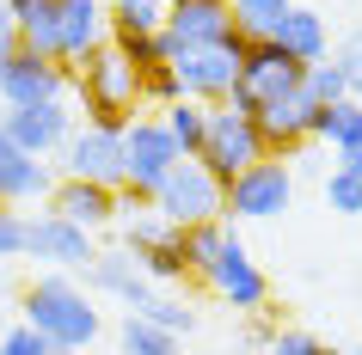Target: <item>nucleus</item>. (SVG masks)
Segmentation results:
<instances>
[{
  "label": "nucleus",
  "instance_id": "nucleus-1",
  "mask_svg": "<svg viewBox=\"0 0 362 355\" xmlns=\"http://www.w3.org/2000/svg\"><path fill=\"white\" fill-rule=\"evenodd\" d=\"M68 74H74L68 98H74L80 123H98V129H129L135 116H141V68H135V61L123 56L111 37L98 43V49H86Z\"/></svg>",
  "mask_w": 362,
  "mask_h": 355
},
{
  "label": "nucleus",
  "instance_id": "nucleus-2",
  "mask_svg": "<svg viewBox=\"0 0 362 355\" xmlns=\"http://www.w3.org/2000/svg\"><path fill=\"white\" fill-rule=\"evenodd\" d=\"M25 325L37 337H49L56 349H93V337H98V306L93 294L80 288L74 276H37L31 288H25Z\"/></svg>",
  "mask_w": 362,
  "mask_h": 355
},
{
  "label": "nucleus",
  "instance_id": "nucleus-3",
  "mask_svg": "<svg viewBox=\"0 0 362 355\" xmlns=\"http://www.w3.org/2000/svg\"><path fill=\"white\" fill-rule=\"evenodd\" d=\"M178 166V148H172V135L160 116H135L129 129H123V190H117V203L123 215L129 208H148V196L160 190V178ZM117 215V221H123Z\"/></svg>",
  "mask_w": 362,
  "mask_h": 355
},
{
  "label": "nucleus",
  "instance_id": "nucleus-4",
  "mask_svg": "<svg viewBox=\"0 0 362 355\" xmlns=\"http://www.w3.org/2000/svg\"><path fill=\"white\" fill-rule=\"evenodd\" d=\"M117 227H123V251L135 258V270H141L153 288H178V282L191 276V270H185V227L160 221L153 208H129Z\"/></svg>",
  "mask_w": 362,
  "mask_h": 355
},
{
  "label": "nucleus",
  "instance_id": "nucleus-5",
  "mask_svg": "<svg viewBox=\"0 0 362 355\" xmlns=\"http://www.w3.org/2000/svg\"><path fill=\"white\" fill-rule=\"evenodd\" d=\"M301 74H307V68L288 56L283 43H246V56H240V80H233L228 104H233L240 116H258L264 104L301 92Z\"/></svg>",
  "mask_w": 362,
  "mask_h": 355
},
{
  "label": "nucleus",
  "instance_id": "nucleus-6",
  "mask_svg": "<svg viewBox=\"0 0 362 355\" xmlns=\"http://www.w3.org/2000/svg\"><path fill=\"white\" fill-rule=\"evenodd\" d=\"M295 203V172L283 160H252L221 184V221H276Z\"/></svg>",
  "mask_w": 362,
  "mask_h": 355
},
{
  "label": "nucleus",
  "instance_id": "nucleus-7",
  "mask_svg": "<svg viewBox=\"0 0 362 355\" xmlns=\"http://www.w3.org/2000/svg\"><path fill=\"white\" fill-rule=\"evenodd\" d=\"M148 208L172 227H197L221 215V178H215L203 160H178V166L160 178V190L148 196Z\"/></svg>",
  "mask_w": 362,
  "mask_h": 355
},
{
  "label": "nucleus",
  "instance_id": "nucleus-8",
  "mask_svg": "<svg viewBox=\"0 0 362 355\" xmlns=\"http://www.w3.org/2000/svg\"><path fill=\"white\" fill-rule=\"evenodd\" d=\"M203 166L228 184L233 172H246L252 160H270L264 141H258V123L252 116H240L233 104H209V129H203V153H197Z\"/></svg>",
  "mask_w": 362,
  "mask_h": 355
},
{
  "label": "nucleus",
  "instance_id": "nucleus-9",
  "mask_svg": "<svg viewBox=\"0 0 362 355\" xmlns=\"http://www.w3.org/2000/svg\"><path fill=\"white\" fill-rule=\"evenodd\" d=\"M240 56H246V37H240V31H233L221 49H185V56H172L178 92L197 98V104H228L233 80H240Z\"/></svg>",
  "mask_w": 362,
  "mask_h": 355
},
{
  "label": "nucleus",
  "instance_id": "nucleus-10",
  "mask_svg": "<svg viewBox=\"0 0 362 355\" xmlns=\"http://www.w3.org/2000/svg\"><path fill=\"white\" fill-rule=\"evenodd\" d=\"M62 178H86V184L123 190V129H98V123H74V135L56 153Z\"/></svg>",
  "mask_w": 362,
  "mask_h": 355
},
{
  "label": "nucleus",
  "instance_id": "nucleus-11",
  "mask_svg": "<svg viewBox=\"0 0 362 355\" xmlns=\"http://www.w3.org/2000/svg\"><path fill=\"white\" fill-rule=\"evenodd\" d=\"M74 86L68 61H49L37 49H19V56L0 68V111H25V104H62Z\"/></svg>",
  "mask_w": 362,
  "mask_h": 355
},
{
  "label": "nucleus",
  "instance_id": "nucleus-12",
  "mask_svg": "<svg viewBox=\"0 0 362 355\" xmlns=\"http://www.w3.org/2000/svg\"><path fill=\"white\" fill-rule=\"evenodd\" d=\"M74 104L62 98V104H25V111H0V135L13 141L19 153H31V160H56L62 141L74 135Z\"/></svg>",
  "mask_w": 362,
  "mask_h": 355
},
{
  "label": "nucleus",
  "instance_id": "nucleus-13",
  "mask_svg": "<svg viewBox=\"0 0 362 355\" xmlns=\"http://www.w3.org/2000/svg\"><path fill=\"white\" fill-rule=\"evenodd\" d=\"M203 282H209L215 294L228 300L233 313H246V318L270 306V276L258 270V258L246 251V239H240V233H233V239H228V251H221V258L209 263V276H203Z\"/></svg>",
  "mask_w": 362,
  "mask_h": 355
},
{
  "label": "nucleus",
  "instance_id": "nucleus-14",
  "mask_svg": "<svg viewBox=\"0 0 362 355\" xmlns=\"http://www.w3.org/2000/svg\"><path fill=\"white\" fill-rule=\"evenodd\" d=\"M25 258L49 263V270H86L98 258V245H93L86 227H74V221H62V215L43 208V215H25Z\"/></svg>",
  "mask_w": 362,
  "mask_h": 355
},
{
  "label": "nucleus",
  "instance_id": "nucleus-15",
  "mask_svg": "<svg viewBox=\"0 0 362 355\" xmlns=\"http://www.w3.org/2000/svg\"><path fill=\"white\" fill-rule=\"evenodd\" d=\"M166 6V31L172 49L185 56V49H221L233 37V6L228 0H160Z\"/></svg>",
  "mask_w": 362,
  "mask_h": 355
},
{
  "label": "nucleus",
  "instance_id": "nucleus-16",
  "mask_svg": "<svg viewBox=\"0 0 362 355\" xmlns=\"http://www.w3.org/2000/svg\"><path fill=\"white\" fill-rule=\"evenodd\" d=\"M49 215H62V221L86 227V233H105V227H117L123 203H117V190H111V184H86V178H56V190H49Z\"/></svg>",
  "mask_w": 362,
  "mask_h": 355
},
{
  "label": "nucleus",
  "instance_id": "nucleus-17",
  "mask_svg": "<svg viewBox=\"0 0 362 355\" xmlns=\"http://www.w3.org/2000/svg\"><path fill=\"white\" fill-rule=\"evenodd\" d=\"M252 123H258V141H264L270 160H295V153L313 141V135H307V123H313L307 92H288V98H276V104H264Z\"/></svg>",
  "mask_w": 362,
  "mask_h": 355
},
{
  "label": "nucleus",
  "instance_id": "nucleus-18",
  "mask_svg": "<svg viewBox=\"0 0 362 355\" xmlns=\"http://www.w3.org/2000/svg\"><path fill=\"white\" fill-rule=\"evenodd\" d=\"M49 190H56V172H49V160H31V153H19L6 135H0V208L49 203Z\"/></svg>",
  "mask_w": 362,
  "mask_h": 355
},
{
  "label": "nucleus",
  "instance_id": "nucleus-19",
  "mask_svg": "<svg viewBox=\"0 0 362 355\" xmlns=\"http://www.w3.org/2000/svg\"><path fill=\"white\" fill-rule=\"evenodd\" d=\"M86 294H111V300H123V306L135 313V306L153 294V282L135 270L129 251H98V258L86 263Z\"/></svg>",
  "mask_w": 362,
  "mask_h": 355
},
{
  "label": "nucleus",
  "instance_id": "nucleus-20",
  "mask_svg": "<svg viewBox=\"0 0 362 355\" xmlns=\"http://www.w3.org/2000/svg\"><path fill=\"white\" fill-rule=\"evenodd\" d=\"M111 37V6L105 0H62V49L56 56L74 68L86 49H98V43Z\"/></svg>",
  "mask_w": 362,
  "mask_h": 355
},
{
  "label": "nucleus",
  "instance_id": "nucleus-21",
  "mask_svg": "<svg viewBox=\"0 0 362 355\" xmlns=\"http://www.w3.org/2000/svg\"><path fill=\"white\" fill-rule=\"evenodd\" d=\"M6 13L19 25V43L25 49H37V56L62 61V0H6Z\"/></svg>",
  "mask_w": 362,
  "mask_h": 355
},
{
  "label": "nucleus",
  "instance_id": "nucleus-22",
  "mask_svg": "<svg viewBox=\"0 0 362 355\" xmlns=\"http://www.w3.org/2000/svg\"><path fill=\"white\" fill-rule=\"evenodd\" d=\"M270 43H283V49L301 61V68H307V61H325V56H332V31H325V13H313V6H288Z\"/></svg>",
  "mask_w": 362,
  "mask_h": 355
},
{
  "label": "nucleus",
  "instance_id": "nucleus-23",
  "mask_svg": "<svg viewBox=\"0 0 362 355\" xmlns=\"http://www.w3.org/2000/svg\"><path fill=\"white\" fill-rule=\"evenodd\" d=\"M307 135H313V141H325L332 153L356 148V141H362V104H356V98H344V104H313Z\"/></svg>",
  "mask_w": 362,
  "mask_h": 355
},
{
  "label": "nucleus",
  "instance_id": "nucleus-24",
  "mask_svg": "<svg viewBox=\"0 0 362 355\" xmlns=\"http://www.w3.org/2000/svg\"><path fill=\"white\" fill-rule=\"evenodd\" d=\"M160 123H166V135H172V148H178V160H197V153H203V129H209V104L178 98V104H166V111H160Z\"/></svg>",
  "mask_w": 362,
  "mask_h": 355
},
{
  "label": "nucleus",
  "instance_id": "nucleus-25",
  "mask_svg": "<svg viewBox=\"0 0 362 355\" xmlns=\"http://www.w3.org/2000/svg\"><path fill=\"white\" fill-rule=\"evenodd\" d=\"M228 239H233V221H197V227H185V270H191L197 282L209 276V263L228 251Z\"/></svg>",
  "mask_w": 362,
  "mask_h": 355
},
{
  "label": "nucleus",
  "instance_id": "nucleus-26",
  "mask_svg": "<svg viewBox=\"0 0 362 355\" xmlns=\"http://www.w3.org/2000/svg\"><path fill=\"white\" fill-rule=\"evenodd\" d=\"M228 6H233V31H240L246 43H270L295 0H228Z\"/></svg>",
  "mask_w": 362,
  "mask_h": 355
},
{
  "label": "nucleus",
  "instance_id": "nucleus-27",
  "mask_svg": "<svg viewBox=\"0 0 362 355\" xmlns=\"http://www.w3.org/2000/svg\"><path fill=\"white\" fill-rule=\"evenodd\" d=\"M117 349L123 355H185V337H172V331H160V325H148V318H123L117 325Z\"/></svg>",
  "mask_w": 362,
  "mask_h": 355
},
{
  "label": "nucleus",
  "instance_id": "nucleus-28",
  "mask_svg": "<svg viewBox=\"0 0 362 355\" xmlns=\"http://www.w3.org/2000/svg\"><path fill=\"white\" fill-rule=\"evenodd\" d=\"M166 25L160 0H111V37H153Z\"/></svg>",
  "mask_w": 362,
  "mask_h": 355
},
{
  "label": "nucleus",
  "instance_id": "nucleus-29",
  "mask_svg": "<svg viewBox=\"0 0 362 355\" xmlns=\"http://www.w3.org/2000/svg\"><path fill=\"white\" fill-rule=\"evenodd\" d=\"M135 318H148V325H160V331H172V337H191L197 331V313L178 294H166V288H153V294L135 306Z\"/></svg>",
  "mask_w": 362,
  "mask_h": 355
},
{
  "label": "nucleus",
  "instance_id": "nucleus-30",
  "mask_svg": "<svg viewBox=\"0 0 362 355\" xmlns=\"http://www.w3.org/2000/svg\"><path fill=\"white\" fill-rule=\"evenodd\" d=\"M301 92H307V104H344V98H350V80H344L338 61L325 56V61H307Z\"/></svg>",
  "mask_w": 362,
  "mask_h": 355
},
{
  "label": "nucleus",
  "instance_id": "nucleus-31",
  "mask_svg": "<svg viewBox=\"0 0 362 355\" xmlns=\"http://www.w3.org/2000/svg\"><path fill=\"white\" fill-rule=\"evenodd\" d=\"M178 74H172V61H160V68H141V111H166V104H178Z\"/></svg>",
  "mask_w": 362,
  "mask_h": 355
},
{
  "label": "nucleus",
  "instance_id": "nucleus-32",
  "mask_svg": "<svg viewBox=\"0 0 362 355\" xmlns=\"http://www.w3.org/2000/svg\"><path fill=\"white\" fill-rule=\"evenodd\" d=\"M325 203H332V215H362V172L332 166L325 172Z\"/></svg>",
  "mask_w": 362,
  "mask_h": 355
},
{
  "label": "nucleus",
  "instance_id": "nucleus-33",
  "mask_svg": "<svg viewBox=\"0 0 362 355\" xmlns=\"http://www.w3.org/2000/svg\"><path fill=\"white\" fill-rule=\"evenodd\" d=\"M332 61L344 68V80H350V98L362 104V25H356V31H350V37L338 43V49H332Z\"/></svg>",
  "mask_w": 362,
  "mask_h": 355
},
{
  "label": "nucleus",
  "instance_id": "nucleus-34",
  "mask_svg": "<svg viewBox=\"0 0 362 355\" xmlns=\"http://www.w3.org/2000/svg\"><path fill=\"white\" fill-rule=\"evenodd\" d=\"M264 355H338V349H332V343H320L313 331H276Z\"/></svg>",
  "mask_w": 362,
  "mask_h": 355
},
{
  "label": "nucleus",
  "instance_id": "nucleus-35",
  "mask_svg": "<svg viewBox=\"0 0 362 355\" xmlns=\"http://www.w3.org/2000/svg\"><path fill=\"white\" fill-rule=\"evenodd\" d=\"M0 355H56V343H49V337H37V331H31V325L19 318L13 331L0 337Z\"/></svg>",
  "mask_w": 362,
  "mask_h": 355
},
{
  "label": "nucleus",
  "instance_id": "nucleus-36",
  "mask_svg": "<svg viewBox=\"0 0 362 355\" xmlns=\"http://www.w3.org/2000/svg\"><path fill=\"white\" fill-rule=\"evenodd\" d=\"M25 258V208H0V263Z\"/></svg>",
  "mask_w": 362,
  "mask_h": 355
},
{
  "label": "nucleus",
  "instance_id": "nucleus-37",
  "mask_svg": "<svg viewBox=\"0 0 362 355\" xmlns=\"http://www.w3.org/2000/svg\"><path fill=\"white\" fill-rule=\"evenodd\" d=\"M25 43H19V25H13V13H6V0H0V68H6V61L19 56Z\"/></svg>",
  "mask_w": 362,
  "mask_h": 355
},
{
  "label": "nucleus",
  "instance_id": "nucleus-38",
  "mask_svg": "<svg viewBox=\"0 0 362 355\" xmlns=\"http://www.w3.org/2000/svg\"><path fill=\"white\" fill-rule=\"evenodd\" d=\"M270 337H276V331H270L264 318L252 313V325H246V337H240V349H270Z\"/></svg>",
  "mask_w": 362,
  "mask_h": 355
},
{
  "label": "nucleus",
  "instance_id": "nucleus-39",
  "mask_svg": "<svg viewBox=\"0 0 362 355\" xmlns=\"http://www.w3.org/2000/svg\"><path fill=\"white\" fill-rule=\"evenodd\" d=\"M338 166H344V172H362V141H356V148H344V153H338Z\"/></svg>",
  "mask_w": 362,
  "mask_h": 355
},
{
  "label": "nucleus",
  "instance_id": "nucleus-40",
  "mask_svg": "<svg viewBox=\"0 0 362 355\" xmlns=\"http://www.w3.org/2000/svg\"><path fill=\"white\" fill-rule=\"evenodd\" d=\"M56 355H86V349H56Z\"/></svg>",
  "mask_w": 362,
  "mask_h": 355
},
{
  "label": "nucleus",
  "instance_id": "nucleus-41",
  "mask_svg": "<svg viewBox=\"0 0 362 355\" xmlns=\"http://www.w3.org/2000/svg\"><path fill=\"white\" fill-rule=\"evenodd\" d=\"M0 288H6V263H0Z\"/></svg>",
  "mask_w": 362,
  "mask_h": 355
}]
</instances>
